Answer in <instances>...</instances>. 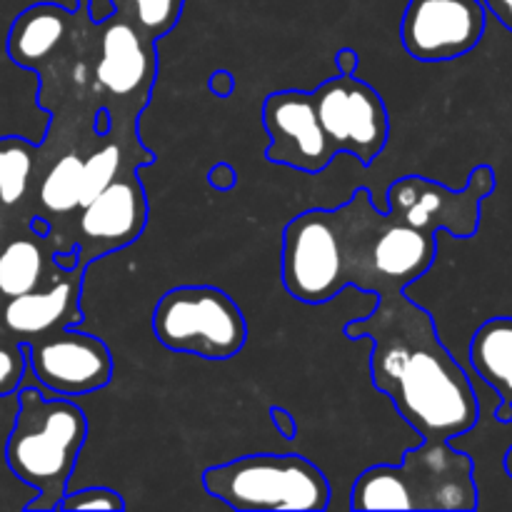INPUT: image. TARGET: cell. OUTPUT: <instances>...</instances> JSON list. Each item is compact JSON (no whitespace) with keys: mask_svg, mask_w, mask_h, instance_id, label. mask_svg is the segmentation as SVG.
<instances>
[{"mask_svg":"<svg viewBox=\"0 0 512 512\" xmlns=\"http://www.w3.org/2000/svg\"><path fill=\"white\" fill-rule=\"evenodd\" d=\"M353 340H370L375 388L423 440H455L478 425L480 405L470 378L438 338L433 318L405 290L378 295V308L345 325Z\"/></svg>","mask_w":512,"mask_h":512,"instance_id":"obj_1","label":"cell"},{"mask_svg":"<svg viewBox=\"0 0 512 512\" xmlns=\"http://www.w3.org/2000/svg\"><path fill=\"white\" fill-rule=\"evenodd\" d=\"M343 260L345 285L370 295L405 290L435 263L438 240L388 210H378L365 188L340 208L328 210Z\"/></svg>","mask_w":512,"mask_h":512,"instance_id":"obj_2","label":"cell"},{"mask_svg":"<svg viewBox=\"0 0 512 512\" xmlns=\"http://www.w3.org/2000/svg\"><path fill=\"white\" fill-rule=\"evenodd\" d=\"M88 418L70 398H45L40 385L20 383L18 413L5 440L8 470L35 493L25 510H58L68 493Z\"/></svg>","mask_w":512,"mask_h":512,"instance_id":"obj_3","label":"cell"},{"mask_svg":"<svg viewBox=\"0 0 512 512\" xmlns=\"http://www.w3.org/2000/svg\"><path fill=\"white\" fill-rule=\"evenodd\" d=\"M350 510L470 512L478 508V485L470 455L450 440H423L405 450L400 465H373L355 480Z\"/></svg>","mask_w":512,"mask_h":512,"instance_id":"obj_4","label":"cell"},{"mask_svg":"<svg viewBox=\"0 0 512 512\" xmlns=\"http://www.w3.org/2000/svg\"><path fill=\"white\" fill-rule=\"evenodd\" d=\"M210 498L238 512H318L330 505L323 470L303 455H243L203 473Z\"/></svg>","mask_w":512,"mask_h":512,"instance_id":"obj_5","label":"cell"},{"mask_svg":"<svg viewBox=\"0 0 512 512\" xmlns=\"http://www.w3.org/2000/svg\"><path fill=\"white\" fill-rule=\"evenodd\" d=\"M150 325L163 348L205 360L235 358L248 340L240 305L213 285L168 290L155 305Z\"/></svg>","mask_w":512,"mask_h":512,"instance_id":"obj_6","label":"cell"},{"mask_svg":"<svg viewBox=\"0 0 512 512\" xmlns=\"http://www.w3.org/2000/svg\"><path fill=\"white\" fill-rule=\"evenodd\" d=\"M495 193V170L478 165L463 190L405 175L388 188V213L425 233L448 230L453 238H473L480 228V205Z\"/></svg>","mask_w":512,"mask_h":512,"instance_id":"obj_7","label":"cell"},{"mask_svg":"<svg viewBox=\"0 0 512 512\" xmlns=\"http://www.w3.org/2000/svg\"><path fill=\"white\" fill-rule=\"evenodd\" d=\"M313 105L335 155L348 153L370 165L390 135V118L378 90L355 75L338 73L313 90Z\"/></svg>","mask_w":512,"mask_h":512,"instance_id":"obj_8","label":"cell"},{"mask_svg":"<svg viewBox=\"0 0 512 512\" xmlns=\"http://www.w3.org/2000/svg\"><path fill=\"white\" fill-rule=\"evenodd\" d=\"M283 285L290 298L305 305H323L348 288L328 210H305L285 225Z\"/></svg>","mask_w":512,"mask_h":512,"instance_id":"obj_9","label":"cell"},{"mask_svg":"<svg viewBox=\"0 0 512 512\" xmlns=\"http://www.w3.org/2000/svg\"><path fill=\"white\" fill-rule=\"evenodd\" d=\"M23 345L33 378L58 398L98 393L113 378V355L95 335L58 328L25 340Z\"/></svg>","mask_w":512,"mask_h":512,"instance_id":"obj_10","label":"cell"},{"mask_svg":"<svg viewBox=\"0 0 512 512\" xmlns=\"http://www.w3.org/2000/svg\"><path fill=\"white\" fill-rule=\"evenodd\" d=\"M488 25L483 0H408L400 38L410 58L443 63L478 48Z\"/></svg>","mask_w":512,"mask_h":512,"instance_id":"obj_11","label":"cell"},{"mask_svg":"<svg viewBox=\"0 0 512 512\" xmlns=\"http://www.w3.org/2000/svg\"><path fill=\"white\" fill-rule=\"evenodd\" d=\"M263 125L268 133L265 158L300 173L318 175L333 163L335 150L315 113L313 95L305 90L270 93L263 103Z\"/></svg>","mask_w":512,"mask_h":512,"instance_id":"obj_12","label":"cell"},{"mask_svg":"<svg viewBox=\"0 0 512 512\" xmlns=\"http://www.w3.org/2000/svg\"><path fill=\"white\" fill-rule=\"evenodd\" d=\"M148 225V198L135 173H120L78 215L80 265L135 243Z\"/></svg>","mask_w":512,"mask_h":512,"instance_id":"obj_13","label":"cell"},{"mask_svg":"<svg viewBox=\"0 0 512 512\" xmlns=\"http://www.w3.org/2000/svg\"><path fill=\"white\" fill-rule=\"evenodd\" d=\"M100 28V58L95 65L100 88L115 98H148L158 70L155 40L138 33L118 13L100 23Z\"/></svg>","mask_w":512,"mask_h":512,"instance_id":"obj_14","label":"cell"},{"mask_svg":"<svg viewBox=\"0 0 512 512\" xmlns=\"http://www.w3.org/2000/svg\"><path fill=\"white\" fill-rule=\"evenodd\" d=\"M83 270H63L55 265V275L48 283H40L30 293L8 298L3 308V323L10 335L25 343L30 338L58 328H73L83 320L80 313V290Z\"/></svg>","mask_w":512,"mask_h":512,"instance_id":"obj_15","label":"cell"},{"mask_svg":"<svg viewBox=\"0 0 512 512\" xmlns=\"http://www.w3.org/2000/svg\"><path fill=\"white\" fill-rule=\"evenodd\" d=\"M75 23L73 10L55 3H35L13 20L8 33V55L20 68H38L68 38Z\"/></svg>","mask_w":512,"mask_h":512,"instance_id":"obj_16","label":"cell"},{"mask_svg":"<svg viewBox=\"0 0 512 512\" xmlns=\"http://www.w3.org/2000/svg\"><path fill=\"white\" fill-rule=\"evenodd\" d=\"M470 365L485 385L498 393L500 405L495 418L512 420V318L498 315L475 330L470 340Z\"/></svg>","mask_w":512,"mask_h":512,"instance_id":"obj_17","label":"cell"},{"mask_svg":"<svg viewBox=\"0 0 512 512\" xmlns=\"http://www.w3.org/2000/svg\"><path fill=\"white\" fill-rule=\"evenodd\" d=\"M45 280L43 245L33 238H15L0 250V295L5 300L30 293Z\"/></svg>","mask_w":512,"mask_h":512,"instance_id":"obj_18","label":"cell"},{"mask_svg":"<svg viewBox=\"0 0 512 512\" xmlns=\"http://www.w3.org/2000/svg\"><path fill=\"white\" fill-rule=\"evenodd\" d=\"M35 148L25 138H0V208H15L28 193L35 168Z\"/></svg>","mask_w":512,"mask_h":512,"instance_id":"obj_19","label":"cell"},{"mask_svg":"<svg viewBox=\"0 0 512 512\" xmlns=\"http://www.w3.org/2000/svg\"><path fill=\"white\" fill-rule=\"evenodd\" d=\"M80 188H83V158L68 153L48 170L40 183V205L55 215H70L80 210Z\"/></svg>","mask_w":512,"mask_h":512,"instance_id":"obj_20","label":"cell"},{"mask_svg":"<svg viewBox=\"0 0 512 512\" xmlns=\"http://www.w3.org/2000/svg\"><path fill=\"white\" fill-rule=\"evenodd\" d=\"M115 13L128 20L145 38L158 40L180 20L185 0H113Z\"/></svg>","mask_w":512,"mask_h":512,"instance_id":"obj_21","label":"cell"},{"mask_svg":"<svg viewBox=\"0 0 512 512\" xmlns=\"http://www.w3.org/2000/svg\"><path fill=\"white\" fill-rule=\"evenodd\" d=\"M123 153L120 145H105L83 160V188H80V208L95 198L100 190L108 188L120 175Z\"/></svg>","mask_w":512,"mask_h":512,"instance_id":"obj_22","label":"cell"},{"mask_svg":"<svg viewBox=\"0 0 512 512\" xmlns=\"http://www.w3.org/2000/svg\"><path fill=\"white\" fill-rule=\"evenodd\" d=\"M28 370L25 345L18 338H0V398H8L20 388Z\"/></svg>","mask_w":512,"mask_h":512,"instance_id":"obj_23","label":"cell"},{"mask_svg":"<svg viewBox=\"0 0 512 512\" xmlns=\"http://www.w3.org/2000/svg\"><path fill=\"white\" fill-rule=\"evenodd\" d=\"M58 510L73 512V510H108L120 512L125 510L123 495L115 493L110 488H83L75 493H65L60 500Z\"/></svg>","mask_w":512,"mask_h":512,"instance_id":"obj_24","label":"cell"},{"mask_svg":"<svg viewBox=\"0 0 512 512\" xmlns=\"http://www.w3.org/2000/svg\"><path fill=\"white\" fill-rule=\"evenodd\" d=\"M208 183L213 185L215 190H233L235 185H238V173H235V168L230 163H215L213 168H210L208 173Z\"/></svg>","mask_w":512,"mask_h":512,"instance_id":"obj_25","label":"cell"},{"mask_svg":"<svg viewBox=\"0 0 512 512\" xmlns=\"http://www.w3.org/2000/svg\"><path fill=\"white\" fill-rule=\"evenodd\" d=\"M270 420H273L275 423V428H278V433L283 435V438H295V435H298V423H295V418L293 415L288 413V410H283V408H270Z\"/></svg>","mask_w":512,"mask_h":512,"instance_id":"obj_26","label":"cell"},{"mask_svg":"<svg viewBox=\"0 0 512 512\" xmlns=\"http://www.w3.org/2000/svg\"><path fill=\"white\" fill-rule=\"evenodd\" d=\"M85 13H88V18L93 20L95 25H100L108 18H113L115 5L113 0H85Z\"/></svg>","mask_w":512,"mask_h":512,"instance_id":"obj_27","label":"cell"},{"mask_svg":"<svg viewBox=\"0 0 512 512\" xmlns=\"http://www.w3.org/2000/svg\"><path fill=\"white\" fill-rule=\"evenodd\" d=\"M208 88H210V93L218 95V98H228L235 88L233 75H230L228 70H215L208 80Z\"/></svg>","mask_w":512,"mask_h":512,"instance_id":"obj_28","label":"cell"},{"mask_svg":"<svg viewBox=\"0 0 512 512\" xmlns=\"http://www.w3.org/2000/svg\"><path fill=\"white\" fill-rule=\"evenodd\" d=\"M483 5L512 33V0H483Z\"/></svg>","mask_w":512,"mask_h":512,"instance_id":"obj_29","label":"cell"},{"mask_svg":"<svg viewBox=\"0 0 512 512\" xmlns=\"http://www.w3.org/2000/svg\"><path fill=\"white\" fill-rule=\"evenodd\" d=\"M335 65H338V73L355 75V70H358L360 65V58L353 48H343L338 53V58H335Z\"/></svg>","mask_w":512,"mask_h":512,"instance_id":"obj_30","label":"cell"},{"mask_svg":"<svg viewBox=\"0 0 512 512\" xmlns=\"http://www.w3.org/2000/svg\"><path fill=\"white\" fill-rule=\"evenodd\" d=\"M30 230H33L38 238H48V233H53V230H50V223L45 220V215H35V218L30 220Z\"/></svg>","mask_w":512,"mask_h":512,"instance_id":"obj_31","label":"cell"},{"mask_svg":"<svg viewBox=\"0 0 512 512\" xmlns=\"http://www.w3.org/2000/svg\"><path fill=\"white\" fill-rule=\"evenodd\" d=\"M95 133L100 135L108 133V113H105V110H100L98 113V120H95Z\"/></svg>","mask_w":512,"mask_h":512,"instance_id":"obj_32","label":"cell"},{"mask_svg":"<svg viewBox=\"0 0 512 512\" xmlns=\"http://www.w3.org/2000/svg\"><path fill=\"white\" fill-rule=\"evenodd\" d=\"M503 465H505V473H508V475H510V480H512V445L508 448V453H505Z\"/></svg>","mask_w":512,"mask_h":512,"instance_id":"obj_33","label":"cell"},{"mask_svg":"<svg viewBox=\"0 0 512 512\" xmlns=\"http://www.w3.org/2000/svg\"><path fill=\"white\" fill-rule=\"evenodd\" d=\"M75 5H78V8H85V0H75Z\"/></svg>","mask_w":512,"mask_h":512,"instance_id":"obj_34","label":"cell"}]
</instances>
